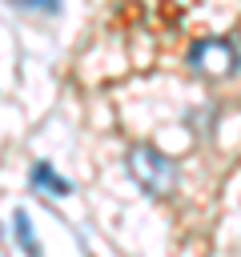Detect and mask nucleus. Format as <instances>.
Segmentation results:
<instances>
[{"instance_id": "obj_4", "label": "nucleus", "mask_w": 241, "mask_h": 257, "mask_svg": "<svg viewBox=\"0 0 241 257\" xmlns=\"http://www.w3.org/2000/svg\"><path fill=\"white\" fill-rule=\"evenodd\" d=\"M12 233H16L20 249H24V257H44V249H40V241H36L32 221H28V213H24V209H16V213H12Z\"/></svg>"}, {"instance_id": "obj_1", "label": "nucleus", "mask_w": 241, "mask_h": 257, "mask_svg": "<svg viewBox=\"0 0 241 257\" xmlns=\"http://www.w3.org/2000/svg\"><path fill=\"white\" fill-rule=\"evenodd\" d=\"M129 173H133V177L141 181V189L153 193V197H165V193H173V185H177V165H173L161 149H149V145L129 149Z\"/></svg>"}, {"instance_id": "obj_3", "label": "nucleus", "mask_w": 241, "mask_h": 257, "mask_svg": "<svg viewBox=\"0 0 241 257\" xmlns=\"http://www.w3.org/2000/svg\"><path fill=\"white\" fill-rule=\"evenodd\" d=\"M28 181H32V189L52 193V197H68V193H72V181H64L48 161H36V165H32V173H28Z\"/></svg>"}, {"instance_id": "obj_2", "label": "nucleus", "mask_w": 241, "mask_h": 257, "mask_svg": "<svg viewBox=\"0 0 241 257\" xmlns=\"http://www.w3.org/2000/svg\"><path fill=\"white\" fill-rule=\"evenodd\" d=\"M189 64L209 72V76H229L237 68V48L233 40H221V36H205L189 48Z\"/></svg>"}]
</instances>
